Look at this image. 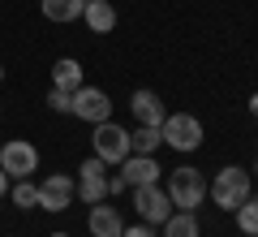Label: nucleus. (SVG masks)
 Here are the masks:
<instances>
[{
    "instance_id": "obj_3",
    "label": "nucleus",
    "mask_w": 258,
    "mask_h": 237,
    "mask_svg": "<svg viewBox=\"0 0 258 237\" xmlns=\"http://www.w3.org/2000/svg\"><path fill=\"white\" fill-rule=\"evenodd\" d=\"M159 138H164V147L189 155V151H198V147H203V121L189 117V112H168L164 125H159Z\"/></svg>"
},
{
    "instance_id": "obj_13",
    "label": "nucleus",
    "mask_w": 258,
    "mask_h": 237,
    "mask_svg": "<svg viewBox=\"0 0 258 237\" xmlns=\"http://www.w3.org/2000/svg\"><path fill=\"white\" fill-rule=\"evenodd\" d=\"M52 86L56 91H78V86H82V65H78L74 56H60V61L52 65Z\"/></svg>"
},
{
    "instance_id": "obj_10",
    "label": "nucleus",
    "mask_w": 258,
    "mask_h": 237,
    "mask_svg": "<svg viewBox=\"0 0 258 237\" xmlns=\"http://www.w3.org/2000/svg\"><path fill=\"white\" fill-rule=\"evenodd\" d=\"M86 228H91V237H120L125 220H120V211L112 207V199H103V203H95V207H91Z\"/></svg>"
},
{
    "instance_id": "obj_12",
    "label": "nucleus",
    "mask_w": 258,
    "mask_h": 237,
    "mask_svg": "<svg viewBox=\"0 0 258 237\" xmlns=\"http://www.w3.org/2000/svg\"><path fill=\"white\" fill-rule=\"evenodd\" d=\"M82 22L95 30V35H112V26H116L112 0H86V5H82Z\"/></svg>"
},
{
    "instance_id": "obj_24",
    "label": "nucleus",
    "mask_w": 258,
    "mask_h": 237,
    "mask_svg": "<svg viewBox=\"0 0 258 237\" xmlns=\"http://www.w3.org/2000/svg\"><path fill=\"white\" fill-rule=\"evenodd\" d=\"M249 117H254V121H258V91H254V95H249Z\"/></svg>"
},
{
    "instance_id": "obj_2",
    "label": "nucleus",
    "mask_w": 258,
    "mask_h": 237,
    "mask_svg": "<svg viewBox=\"0 0 258 237\" xmlns=\"http://www.w3.org/2000/svg\"><path fill=\"white\" fill-rule=\"evenodd\" d=\"M168 199H172V207L176 211H198L207 203V177L198 173V168H189V164H181V168H172L168 173Z\"/></svg>"
},
{
    "instance_id": "obj_6",
    "label": "nucleus",
    "mask_w": 258,
    "mask_h": 237,
    "mask_svg": "<svg viewBox=\"0 0 258 237\" xmlns=\"http://www.w3.org/2000/svg\"><path fill=\"white\" fill-rule=\"evenodd\" d=\"M0 168L9 173V181H22V177L39 173V151H35V143H26V138H9V143L0 147Z\"/></svg>"
},
{
    "instance_id": "obj_9",
    "label": "nucleus",
    "mask_w": 258,
    "mask_h": 237,
    "mask_svg": "<svg viewBox=\"0 0 258 237\" xmlns=\"http://www.w3.org/2000/svg\"><path fill=\"white\" fill-rule=\"evenodd\" d=\"M120 177H125V185L134 190V185H155L159 177H164V168H159L155 155H125V160H120Z\"/></svg>"
},
{
    "instance_id": "obj_8",
    "label": "nucleus",
    "mask_w": 258,
    "mask_h": 237,
    "mask_svg": "<svg viewBox=\"0 0 258 237\" xmlns=\"http://www.w3.org/2000/svg\"><path fill=\"white\" fill-rule=\"evenodd\" d=\"M74 177H69V173H52V177H43V185H39V207H43V211H52V216H56V211H64V207H69V203H74Z\"/></svg>"
},
{
    "instance_id": "obj_11",
    "label": "nucleus",
    "mask_w": 258,
    "mask_h": 237,
    "mask_svg": "<svg viewBox=\"0 0 258 237\" xmlns=\"http://www.w3.org/2000/svg\"><path fill=\"white\" fill-rule=\"evenodd\" d=\"M129 112L138 117V125H164V117H168L164 100L155 91H134L129 95Z\"/></svg>"
},
{
    "instance_id": "obj_16",
    "label": "nucleus",
    "mask_w": 258,
    "mask_h": 237,
    "mask_svg": "<svg viewBox=\"0 0 258 237\" xmlns=\"http://www.w3.org/2000/svg\"><path fill=\"white\" fill-rule=\"evenodd\" d=\"M159 228H164V237H203V228H198V216H194V211H172Z\"/></svg>"
},
{
    "instance_id": "obj_14",
    "label": "nucleus",
    "mask_w": 258,
    "mask_h": 237,
    "mask_svg": "<svg viewBox=\"0 0 258 237\" xmlns=\"http://www.w3.org/2000/svg\"><path fill=\"white\" fill-rule=\"evenodd\" d=\"M82 5L86 0H39V9H43L47 22H78L82 18Z\"/></svg>"
},
{
    "instance_id": "obj_1",
    "label": "nucleus",
    "mask_w": 258,
    "mask_h": 237,
    "mask_svg": "<svg viewBox=\"0 0 258 237\" xmlns=\"http://www.w3.org/2000/svg\"><path fill=\"white\" fill-rule=\"evenodd\" d=\"M249 168H241V164H228V168H220L215 173V181L207 185V199H215V207L220 211H237L241 203L249 199Z\"/></svg>"
},
{
    "instance_id": "obj_7",
    "label": "nucleus",
    "mask_w": 258,
    "mask_h": 237,
    "mask_svg": "<svg viewBox=\"0 0 258 237\" xmlns=\"http://www.w3.org/2000/svg\"><path fill=\"white\" fill-rule=\"evenodd\" d=\"M69 117L91 121V125L112 121V100H108V91H99V86H78V91H74V112H69Z\"/></svg>"
},
{
    "instance_id": "obj_25",
    "label": "nucleus",
    "mask_w": 258,
    "mask_h": 237,
    "mask_svg": "<svg viewBox=\"0 0 258 237\" xmlns=\"http://www.w3.org/2000/svg\"><path fill=\"white\" fill-rule=\"evenodd\" d=\"M249 177H258V164H254V168H249Z\"/></svg>"
},
{
    "instance_id": "obj_22",
    "label": "nucleus",
    "mask_w": 258,
    "mask_h": 237,
    "mask_svg": "<svg viewBox=\"0 0 258 237\" xmlns=\"http://www.w3.org/2000/svg\"><path fill=\"white\" fill-rule=\"evenodd\" d=\"M120 237H155V233H151V224H129L120 228Z\"/></svg>"
},
{
    "instance_id": "obj_21",
    "label": "nucleus",
    "mask_w": 258,
    "mask_h": 237,
    "mask_svg": "<svg viewBox=\"0 0 258 237\" xmlns=\"http://www.w3.org/2000/svg\"><path fill=\"white\" fill-rule=\"evenodd\" d=\"M125 190H129V185H125V177L108 168V199H116V194H125Z\"/></svg>"
},
{
    "instance_id": "obj_19",
    "label": "nucleus",
    "mask_w": 258,
    "mask_h": 237,
    "mask_svg": "<svg viewBox=\"0 0 258 237\" xmlns=\"http://www.w3.org/2000/svg\"><path fill=\"white\" fill-rule=\"evenodd\" d=\"M13 207H22V211H30V207H39V185L30 181V177H22V181H13Z\"/></svg>"
},
{
    "instance_id": "obj_20",
    "label": "nucleus",
    "mask_w": 258,
    "mask_h": 237,
    "mask_svg": "<svg viewBox=\"0 0 258 237\" xmlns=\"http://www.w3.org/2000/svg\"><path fill=\"white\" fill-rule=\"evenodd\" d=\"M47 108L52 112H74V91H47Z\"/></svg>"
},
{
    "instance_id": "obj_17",
    "label": "nucleus",
    "mask_w": 258,
    "mask_h": 237,
    "mask_svg": "<svg viewBox=\"0 0 258 237\" xmlns=\"http://www.w3.org/2000/svg\"><path fill=\"white\" fill-rule=\"evenodd\" d=\"M74 199H82V203H103L108 199V177H78V185H74Z\"/></svg>"
},
{
    "instance_id": "obj_18",
    "label": "nucleus",
    "mask_w": 258,
    "mask_h": 237,
    "mask_svg": "<svg viewBox=\"0 0 258 237\" xmlns=\"http://www.w3.org/2000/svg\"><path fill=\"white\" fill-rule=\"evenodd\" d=\"M232 216H237V228H241L245 237H258V194H249Z\"/></svg>"
},
{
    "instance_id": "obj_5",
    "label": "nucleus",
    "mask_w": 258,
    "mask_h": 237,
    "mask_svg": "<svg viewBox=\"0 0 258 237\" xmlns=\"http://www.w3.org/2000/svg\"><path fill=\"white\" fill-rule=\"evenodd\" d=\"M91 147H95V155H99L103 164H120L129 155V129H120L116 121H99L95 125V134H91Z\"/></svg>"
},
{
    "instance_id": "obj_26",
    "label": "nucleus",
    "mask_w": 258,
    "mask_h": 237,
    "mask_svg": "<svg viewBox=\"0 0 258 237\" xmlns=\"http://www.w3.org/2000/svg\"><path fill=\"white\" fill-rule=\"evenodd\" d=\"M0 82H5V65H0Z\"/></svg>"
},
{
    "instance_id": "obj_4",
    "label": "nucleus",
    "mask_w": 258,
    "mask_h": 237,
    "mask_svg": "<svg viewBox=\"0 0 258 237\" xmlns=\"http://www.w3.org/2000/svg\"><path fill=\"white\" fill-rule=\"evenodd\" d=\"M129 194H134V211L142 216V224H164V220L176 211L172 199H168V190H164L159 181H155V185H134Z\"/></svg>"
},
{
    "instance_id": "obj_23",
    "label": "nucleus",
    "mask_w": 258,
    "mask_h": 237,
    "mask_svg": "<svg viewBox=\"0 0 258 237\" xmlns=\"http://www.w3.org/2000/svg\"><path fill=\"white\" fill-rule=\"evenodd\" d=\"M5 194H9V173L0 168V199H5Z\"/></svg>"
},
{
    "instance_id": "obj_15",
    "label": "nucleus",
    "mask_w": 258,
    "mask_h": 237,
    "mask_svg": "<svg viewBox=\"0 0 258 237\" xmlns=\"http://www.w3.org/2000/svg\"><path fill=\"white\" fill-rule=\"evenodd\" d=\"M159 147H164L159 125H138L134 134H129V155H155Z\"/></svg>"
},
{
    "instance_id": "obj_28",
    "label": "nucleus",
    "mask_w": 258,
    "mask_h": 237,
    "mask_svg": "<svg viewBox=\"0 0 258 237\" xmlns=\"http://www.w3.org/2000/svg\"><path fill=\"white\" fill-rule=\"evenodd\" d=\"M215 237H220V233H215Z\"/></svg>"
},
{
    "instance_id": "obj_27",
    "label": "nucleus",
    "mask_w": 258,
    "mask_h": 237,
    "mask_svg": "<svg viewBox=\"0 0 258 237\" xmlns=\"http://www.w3.org/2000/svg\"><path fill=\"white\" fill-rule=\"evenodd\" d=\"M52 237H69V233H52Z\"/></svg>"
}]
</instances>
